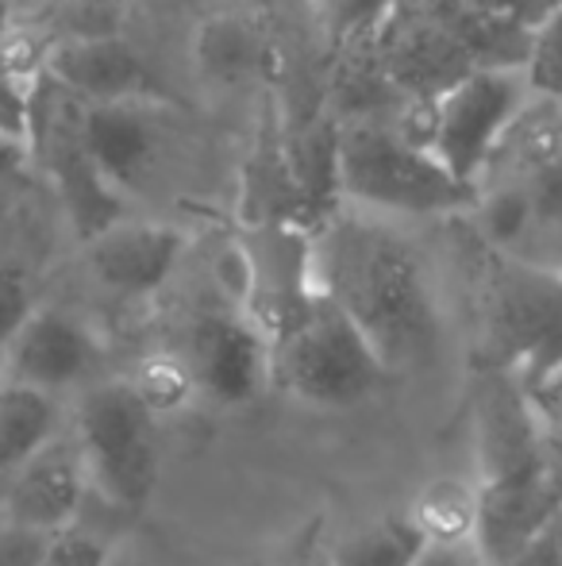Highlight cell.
I'll use <instances>...</instances> for the list:
<instances>
[{
    "mask_svg": "<svg viewBox=\"0 0 562 566\" xmlns=\"http://www.w3.org/2000/svg\"><path fill=\"white\" fill-rule=\"evenodd\" d=\"M478 536L486 566H509L562 513L548 428L512 374L474 370Z\"/></svg>",
    "mask_w": 562,
    "mask_h": 566,
    "instance_id": "obj_2",
    "label": "cell"
},
{
    "mask_svg": "<svg viewBox=\"0 0 562 566\" xmlns=\"http://www.w3.org/2000/svg\"><path fill=\"white\" fill-rule=\"evenodd\" d=\"M189 378L216 405H247L271 378V336L240 313H204L189 332Z\"/></svg>",
    "mask_w": 562,
    "mask_h": 566,
    "instance_id": "obj_12",
    "label": "cell"
},
{
    "mask_svg": "<svg viewBox=\"0 0 562 566\" xmlns=\"http://www.w3.org/2000/svg\"><path fill=\"white\" fill-rule=\"evenodd\" d=\"M39 308L35 290H31V274L15 262L0 266V355L8 350V343L23 332V324L31 321V313Z\"/></svg>",
    "mask_w": 562,
    "mask_h": 566,
    "instance_id": "obj_22",
    "label": "cell"
},
{
    "mask_svg": "<svg viewBox=\"0 0 562 566\" xmlns=\"http://www.w3.org/2000/svg\"><path fill=\"white\" fill-rule=\"evenodd\" d=\"M478 197H509L532 231L562 220V101L532 93L497 139L478 181Z\"/></svg>",
    "mask_w": 562,
    "mask_h": 566,
    "instance_id": "obj_8",
    "label": "cell"
},
{
    "mask_svg": "<svg viewBox=\"0 0 562 566\" xmlns=\"http://www.w3.org/2000/svg\"><path fill=\"white\" fill-rule=\"evenodd\" d=\"M562 366V274L524 254L486 243L478 270V347L474 370L512 374L540 386Z\"/></svg>",
    "mask_w": 562,
    "mask_h": 566,
    "instance_id": "obj_4",
    "label": "cell"
},
{
    "mask_svg": "<svg viewBox=\"0 0 562 566\" xmlns=\"http://www.w3.org/2000/svg\"><path fill=\"white\" fill-rule=\"evenodd\" d=\"M39 566H108V547L93 532L62 528L51 536Z\"/></svg>",
    "mask_w": 562,
    "mask_h": 566,
    "instance_id": "obj_23",
    "label": "cell"
},
{
    "mask_svg": "<svg viewBox=\"0 0 562 566\" xmlns=\"http://www.w3.org/2000/svg\"><path fill=\"white\" fill-rule=\"evenodd\" d=\"M131 0H54V20L62 31L51 39H108L124 35Z\"/></svg>",
    "mask_w": 562,
    "mask_h": 566,
    "instance_id": "obj_20",
    "label": "cell"
},
{
    "mask_svg": "<svg viewBox=\"0 0 562 566\" xmlns=\"http://www.w3.org/2000/svg\"><path fill=\"white\" fill-rule=\"evenodd\" d=\"M54 428L59 409L51 394L0 378V474L12 478L39 451L51 448Z\"/></svg>",
    "mask_w": 562,
    "mask_h": 566,
    "instance_id": "obj_16",
    "label": "cell"
},
{
    "mask_svg": "<svg viewBox=\"0 0 562 566\" xmlns=\"http://www.w3.org/2000/svg\"><path fill=\"white\" fill-rule=\"evenodd\" d=\"M100 363V339L85 321H77L66 308L39 305L23 332L4 350V381L15 386L62 394L77 386L85 374Z\"/></svg>",
    "mask_w": 562,
    "mask_h": 566,
    "instance_id": "obj_13",
    "label": "cell"
},
{
    "mask_svg": "<svg viewBox=\"0 0 562 566\" xmlns=\"http://www.w3.org/2000/svg\"><path fill=\"white\" fill-rule=\"evenodd\" d=\"M266 336H271V378L300 405L351 409L382 394V386L393 378L359 324L316 290L293 301Z\"/></svg>",
    "mask_w": 562,
    "mask_h": 566,
    "instance_id": "obj_5",
    "label": "cell"
},
{
    "mask_svg": "<svg viewBox=\"0 0 562 566\" xmlns=\"http://www.w3.org/2000/svg\"><path fill=\"white\" fill-rule=\"evenodd\" d=\"M427 536L409 513H390L354 528L331 552V566H416L427 555Z\"/></svg>",
    "mask_w": 562,
    "mask_h": 566,
    "instance_id": "obj_18",
    "label": "cell"
},
{
    "mask_svg": "<svg viewBox=\"0 0 562 566\" xmlns=\"http://www.w3.org/2000/svg\"><path fill=\"white\" fill-rule=\"evenodd\" d=\"M77 451L89 485L120 509H142L158 485V424L136 381H100L77 405Z\"/></svg>",
    "mask_w": 562,
    "mask_h": 566,
    "instance_id": "obj_6",
    "label": "cell"
},
{
    "mask_svg": "<svg viewBox=\"0 0 562 566\" xmlns=\"http://www.w3.org/2000/svg\"><path fill=\"white\" fill-rule=\"evenodd\" d=\"M397 0H316L324 35L336 46H359L378 35Z\"/></svg>",
    "mask_w": 562,
    "mask_h": 566,
    "instance_id": "obj_19",
    "label": "cell"
},
{
    "mask_svg": "<svg viewBox=\"0 0 562 566\" xmlns=\"http://www.w3.org/2000/svg\"><path fill=\"white\" fill-rule=\"evenodd\" d=\"M336 205L385 220H424L474 212L478 193L427 150L409 124L390 116L343 119L331 147Z\"/></svg>",
    "mask_w": 562,
    "mask_h": 566,
    "instance_id": "obj_3",
    "label": "cell"
},
{
    "mask_svg": "<svg viewBox=\"0 0 562 566\" xmlns=\"http://www.w3.org/2000/svg\"><path fill=\"white\" fill-rule=\"evenodd\" d=\"M524 74L532 93L562 101V8H551L528 39Z\"/></svg>",
    "mask_w": 562,
    "mask_h": 566,
    "instance_id": "obj_21",
    "label": "cell"
},
{
    "mask_svg": "<svg viewBox=\"0 0 562 566\" xmlns=\"http://www.w3.org/2000/svg\"><path fill=\"white\" fill-rule=\"evenodd\" d=\"M85 490H89V470H85L77 443L70 448L54 440L12 474L4 493V521L54 536L62 528H74L85 505Z\"/></svg>",
    "mask_w": 562,
    "mask_h": 566,
    "instance_id": "obj_15",
    "label": "cell"
},
{
    "mask_svg": "<svg viewBox=\"0 0 562 566\" xmlns=\"http://www.w3.org/2000/svg\"><path fill=\"white\" fill-rule=\"evenodd\" d=\"M509 566H562V513Z\"/></svg>",
    "mask_w": 562,
    "mask_h": 566,
    "instance_id": "obj_26",
    "label": "cell"
},
{
    "mask_svg": "<svg viewBox=\"0 0 562 566\" xmlns=\"http://www.w3.org/2000/svg\"><path fill=\"white\" fill-rule=\"evenodd\" d=\"M532 101L524 66H481L424 108L421 139L463 186L478 193L481 170L505 127Z\"/></svg>",
    "mask_w": 562,
    "mask_h": 566,
    "instance_id": "obj_7",
    "label": "cell"
},
{
    "mask_svg": "<svg viewBox=\"0 0 562 566\" xmlns=\"http://www.w3.org/2000/svg\"><path fill=\"white\" fill-rule=\"evenodd\" d=\"M82 143L100 178L128 201L178 163L181 127L173 101L82 108Z\"/></svg>",
    "mask_w": 562,
    "mask_h": 566,
    "instance_id": "obj_9",
    "label": "cell"
},
{
    "mask_svg": "<svg viewBox=\"0 0 562 566\" xmlns=\"http://www.w3.org/2000/svg\"><path fill=\"white\" fill-rule=\"evenodd\" d=\"M0 20H4V0H0Z\"/></svg>",
    "mask_w": 562,
    "mask_h": 566,
    "instance_id": "obj_31",
    "label": "cell"
},
{
    "mask_svg": "<svg viewBox=\"0 0 562 566\" xmlns=\"http://www.w3.org/2000/svg\"><path fill=\"white\" fill-rule=\"evenodd\" d=\"M409 516L432 547H470L478 536V485L463 478H435L413 501Z\"/></svg>",
    "mask_w": 562,
    "mask_h": 566,
    "instance_id": "obj_17",
    "label": "cell"
},
{
    "mask_svg": "<svg viewBox=\"0 0 562 566\" xmlns=\"http://www.w3.org/2000/svg\"><path fill=\"white\" fill-rule=\"evenodd\" d=\"M189 251V235L166 220L124 217L82 243V262L97 285L128 301H150L173 282Z\"/></svg>",
    "mask_w": 562,
    "mask_h": 566,
    "instance_id": "obj_11",
    "label": "cell"
},
{
    "mask_svg": "<svg viewBox=\"0 0 562 566\" xmlns=\"http://www.w3.org/2000/svg\"><path fill=\"white\" fill-rule=\"evenodd\" d=\"M540 4H543V15H548L551 8H562V0H540Z\"/></svg>",
    "mask_w": 562,
    "mask_h": 566,
    "instance_id": "obj_30",
    "label": "cell"
},
{
    "mask_svg": "<svg viewBox=\"0 0 562 566\" xmlns=\"http://www.w3.org/2000/svg\"><path fill=\"white\" fill-rule=\"evenodd\" d=\"M512 254H524V259H532V262H540V266H551L555 274H562V220L532 231V235L520 243V251H512Z\"/></svg>",
    "mask_w": 562,
    "mask_h": 566,
    "instance_id": "obj_27",
    "label": "cell"
},
{
    "mask_svg": "<svg viewBox=\"0 0 562 566\" xmlns=\"http://www.w3.org/2000/svg\"><path fill=\"white\" fill-rule=\"evenodd\" d=\"M308 282L359 324L393 374L439 350L432 274L393 220L336 205L308 235Z\"/></svg>",
    "mask_w": 562,
    "mask_h": 566,
    "instance_id": "obj_1",
    "label": "cell"
},
{
    "mask_svg": "<svg viewBox=\"0 0 562 566\" xmlns=\"http://www.w3.org/2000/svg\"><path fill=\"white\" fill-rule=\"evenodd\" d=\"M416 566H486L478 547H427V555Z\"/></svg>",
    "mask_w": 562,
    "mask_h": 566,
    "instance_id": "obj_28",
    "label": "cell"
},
{
    "mask_svg": "<svg viewBox=\"0 0 562 566\" xmlns=\"http://www.w3.org/2000/svg\"><path fill=\"white\" fill-rule=\"evenodd\" d=\"M23 158H31L23 147H15V143H8V139H0V174H12V170H20V163Z\"/></svg>",
    "mask_w": 562,
    "mask_h": 566,
    "instance_id": "obj_29",
    "label": "cell"
},
{
    "mask_svg": "<svg viewBox=\"0 0 562 566\" xmlns=\"http://www.w3.org/2000/svg\"><path fill=\"white\" fill-rule=\"evenodd\" d=\"M46 544H51L46 532H31V528H20V524L4 521L0 524V566H39L43 563Z\"/></svg>",
    "mask_w": 562,
    "mask_h": 566,
    "instance_id": "obj_24",
    "label": "cell"
},
{
    "mask_svg": "<svg viewBox=\"0 0 562 566\" xmlns=\"http://www.w3.org/2000/svg\"><path fill=\"white\" fill-rule=\"evenodd\" d=\"M189 62L209 93L243 97L271 74V35L251 12L220 8L197 20Z\"/></svg>",
    "mask_w": 562,
    "mask_h": 566,
    "instance_id": "obj_14",
    "label": "cell"
},
{
    "mask_svg": "<svg viewBox=\"0 0 562 566\" xmlns=\"http://www.w3.org/2000/svg\"><path fill=\"white\" fill-rule=\"evenodd\" d=\"M528 401H532L536 417L543 420V428H548L551 436H562V366L551 370L540 386L528 389Z\"/></svg>",
    "mask_w": 562,
    "mask_h": 566,
    "instance_id": "obj_25",
    "label": "cell"
},
{
    "mask_svg": "<svg viewBox=\"0 0 562 566\" xmlns=\"http://www.w3.org/2000/svg\"><path fill=\"white\" fill-rule=\"evenodd\" d=\"M46 85L82 108L128 105V101H170L158 85L150 59L128 35L108 39H51Z\"/></svg>",
    "mask_w": 562,
    "mask_h": 566,
    "instance_id": "obj_10",
    "label": "cell"
}]
</instances>
